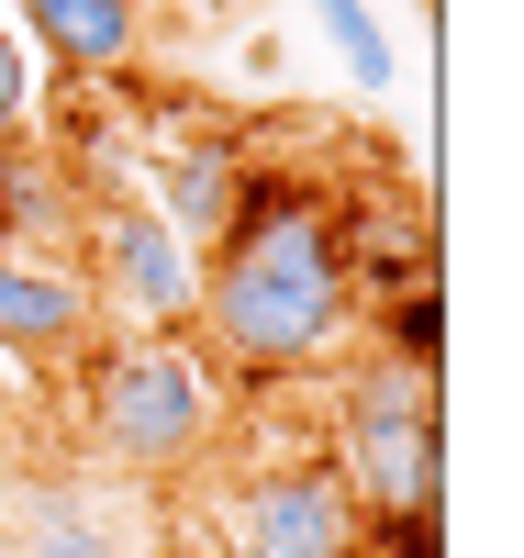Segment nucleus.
Segmentation results:
<instances>
[{
  "label": "nucleus",
  "instance_id": "1a4fd4ad",
  "mask_svg": "<svg viewBox=\"0 0 524 558\" xmlns=\"http://www.w3.org/2000/svg\"><path fill=\"white\" fill-rule=\"evenodd\" d=\"M0 547H12V558H134V536H123L89 492H34L23 525L0 536Z\"/></svg>",
  "mask_w": 524,
  "mask_h": 558
},
{
  "label": "nucleus",
  "instance_id": "f03ea898",
  "mask_svg": "<svg viewBox=\"0 0 524 558\" xmlns=\"http://www.w3.org/2000/svg\"><path fill=\"white\" fill-rule=\"evenodd\" d=\"M78 436L123 481H179L223 436V380L202 368L190 336H123L78 357Z\"/></svg>",
  "mask_w": 524,
  "mask_h": 558
},
{
  "label": "nucleus",
  "instance_id": "7ed1b4c3",
  "mask_svg": "<svg viewBox=\"0 0 524 558\" xmlns=\"http://www.w3.org/2000/svg\"><path fill=\"white\" fill-rule=\"evenodd\" d=\"M336 481L368 525H402V514H436L447 492V413L436 380L402 357H357L346 391H336Z\"/></svg>",
  "mask_w": 524,
  "mask_h": 558
},
{
  "label": "nucleus",
  "instance_id": "423d86ee",
  "mask_svg": "<svg viewBox=\"0 0 524 558\" xmlns=\"http://www.w3.org/2000/svg\"><path fill=\"white\" fill-rule=\"evenodd\" d=\"M101 347V302H89L78 257H34V246H0V368H78Z\"/></svg>",
  "mask_w": 524,
  "mask_h": 558
},
{
  "label": "nucleus",
  "instance_id": "6e6552de",
  "mask_svg": "<svg viewBox=\"0 0 524 558\" xmlns=\"http://www.w3.org/2000/svg\"><path fill=\"white\" fill-rule=\"evenodd\" d=\"M23 34L68 78H123L146 57V0H23Z\"/></svg>",
  "mask_w": 524,
  "mask_h": 558
},
{
  "label": "nucleus",
  "instance_id": "20e7f679",
  "mask_svg": "<svg viewBox=\"0 0 524 558\" xmlns=\"http://www.w3.org/2000/svg\"><path fill=\"white\" fill-rule=\"evenodd\" d=\"M78 246H89L78 279H89V302H101V313L146 324V336H179V324L202 313V257H190V246H179L134 191H89Z\"/></svg>",
  "mask_w": 524,
  "mask_h": 558
},
{
  "label": "nucleus",
  "instance_id": "9b49d317",
  "mask_svg": "<svg viewBox=\"0 0 524 558\" xmlns=\"http://www.w3.org/2000/svg\"><path fill=\"white\" fill-rule=\"evenodd\" d=\"M368 558H447L436 514H402V525H368Z\"/></svg>",
  "mask_w": 524,
  "mask_h": 558
},
{
  "label": "nucleus",
  "instance_id": "f8f14e48",
  "mask_svg": "<svg viewBox=\"0 0 524 558\" xmlns=\"http://www.w3.org/2000/svg\"><path fill=\"white\" fill-rule=\"evenodd\" d=\"M23 89H34V68H23V34L0 23V146L23 134Z\"/></svg>",
  "mask_w": 524,
  "mask_h": 558
},
{
  "label": "nucleus",
  "instance_id": "9d476101",
  "mask_svg": "<svg viewBox=\"0 0 524 558\" xmlns=\"http://www.w3.org/2000/svg\"><path fill=\"white\" fill-rule=\"evenodd\" d=\"M313 23H324V45H336V57H346V78L357 89H391V34H379V12H368V0H313Z\"/></svg>",
  "mask_w": 524,
  "mask_h": 558
},
{
  "label": "nucleus",
  "instance_id": "39448f33",
  "mask_svg": "<svg viewBox=\"0 0 524 558\" xmlns=\"http://www.w3.org/2000/svg\"><path fill=\"white\" fill-rule=\"evenodd\" d=\"M223 558H368V514L346 502L336 458H268L234 492V547Z\"/></svg>",
  "mask_w": 524,
  "mask_h": 558
},
{
  "label": "nucleus",
  "instance_id": "f257e3e1",
  "mask_svg": "<svg viewBox=\"0 0 524 558\" xmlns=\"http://www.w3.org/2000/svg\"><path fill=\"white\" fill-rule=\"evenodd\" d=\"M190 324L246 380L324 368L357 324V213L302 168H246V202L202 257V313Z\"/></svg>",
  "mask_w": 524,
  "mask_h": 558
},
{
  "label": "nucleus",
  "instance_id": "0eeeda50",
  "mask_svg": "<svg viewBox=\"0 0 524 558\" xmlns=\"http://www.w3.org/2000/svg\"><path fill=\"white\" fill-rule=\"evenodd\" d=\"M234 202H246V157L223 146V134H179V146L157 157V223L190 246V257H212V235L234 223Z\"/></svg>",
  "mask_w": 524,
  "mask_h": 558
},
{
  "label": "nucleus",
  "instance_id": "ddd939ff",
  "mask_svg": "<svg viewBox=\"0 0 524 558\" xmlns=\"http://www.w3.org/2000/svg\"><path fill=\"white\" fill-rule=\"evenodd\" d=\"M168 558H223V547H168Z\"/></svg>",
  "mask_w": 524,
  "mask_h": 558
}]
</instances>
